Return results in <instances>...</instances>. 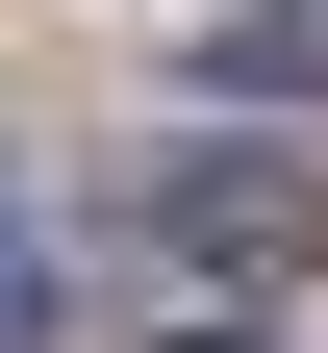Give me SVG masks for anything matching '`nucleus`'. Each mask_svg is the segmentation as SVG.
Here are the masks:
<instances>
[{
  "label": "nucleus",
  "instance_id": "f257e3e1",
  "mask_svg": "<svg viewBox=\"0 0 328 353\" xmlns=\"http://www.w3.org/2000/svg\"><path fill=\"white\" fill-rule=\"evenodd\" d=\"M152 252L177 278H328V152H152Z\"/></svg>",
  "mask_w": 328,
  "mask_h": 353
},
{
  "label": "nucleus",
  "instance_id": "f03ea898",
  "mask_svg": "<svg viewBox=\"0 0 328 353\" xmlns=\"http://www.w3.org/2000/svg\"><path fill=\"white\" fill-rule=\"evenodd\" d=\"M0 353H51V202L0 176Z\"/></svg>",
  "mask_w": 328,
  "mask_h": 353
},
{
  "label": "nucleus",
  "instance_id": "7ed1b4c3",
  "mask_svg": "<svg viewBox=\"0 0 328 353\" xmlns=\"http://www.w3.org/2000/svg\"><path fill=\"white\" fill-rule=\"evenodd\" d=\"M177 353H227V328H177Z\"/></svg>",
  "mask_w": 328,
  "mask_h": 353
}]
</instances>
